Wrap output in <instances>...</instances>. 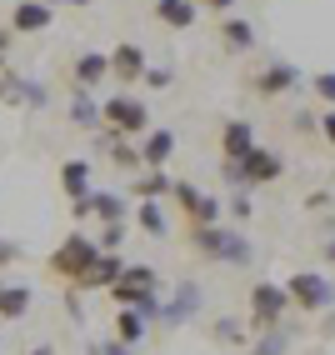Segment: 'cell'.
Masks as SVG:
<instances>
[{"mask_svg": "<svg viewBox=\"0 0 335 355\" xmlns=\"http://www.w3.org/2000/svg\"><path fill=\"white\" fill-rule=\"evenodd\" d=\"M190 241H196L200 255L221 260V266H250V241L241 230H225V225H190Z\"/></svg>", "mask_w": 335, "mask_h": 355, "instance_id": "cell-1", "label": "cell"}, {"mask_svg": "<svg viewBox=\"0 0 335 355\" xmlns=\"http://www.w3.org/2000/svg\"><path fill=\"white\" fill-rule=\"evenodd\" d=\"M95 260H101V245L90 241V235H65V241L51 250V260H45V270H51L55 280H70V286H76V280L95 266Z\"/></svg>", "mask_w": 335, "mask_h": 355, "instance_id": "cell-2", "label": "cell"}, {"mask_svg": "<svg viewBox=\"0 0 335 355\" xmlns=\"http://www.w3.org/2000/svg\"><path fill=\"white\" fill-rule=\"evenodd\" d=\"M285 295H291V311H300V315H320L335 305V286L320 270H295L285 280Z\"/></svg>", "mask_w": 335, "mask_h": 355, "instance_id": "cell-3", "label": "cell"}, {"mask_svg": "<svg viewBox=\"0 0 335 355\" xmlns=\"http://www.w3.org/2000/svg\"><path fill=\"white\" fill-rule=\"evenodd\" d=\"M280 175H285V160H280L270 146H255L246 160L225 165V180L246 185V191H260V185H270V180H280Z\"/></svg>", "mask_w": 335, "mask_h": 355, "instance_id": "cell-4", "label": "cell"}, {"mask_svg": "<svg viewBox=\"0 0 335 355\" xmlns=\"http://www.w3.org/2000/svg\"><path fill=\"white\" fill-rule=\"evenodd\" d=\"M285 311H291V295H285V286H275V280H255L250 286V325L266 336V330H280Z\"/></svg>", "mask_w": 335, "mask_h": 355, "instance_id": "cell-5", "label": "cell"}, {"mask_svg": "<svg viewBox=\"0 0 335 355\" xmlns=\"http://www.w3.org/2000/svg\"><path fill=\"white\" fill-rule=\"evenodd\" d=\"M101 125H110L115 135H146L151 130V110L135 96H110V101H101Z\"/></svg>", "mask_w": 335, "mask_h": 355, "instance_id": "cell-6", "label": "cell"}, {"mask_svg": "<svg viewBox=\"0 0 335 355\" xmlns=\"http://www.w3.org/2000/svg\"><path fill=\"white\" fill-rule=\"evenodd\" d=\"M171 196H175V205L190 216V225H221V196H205L200 185H190V180H175Z\"/></svg>", "mask_w": 335, "mask_h": 355, "instance_id": "cell-7", "label": "cell"}, {"mask_svg": "<svg viewBox=\"0 0 335 355\" xmlns=\"http://www.w3.org/2000/svg\"><path fill=\"white\" fill-rule=\"evenodd\" d=\"M76 216H95V220H105V225H126V196H115V191H90L85 200H76Z\"/></svg>", "mask_w": 335, "mask_h": 355, "instance_id": "cell-8", "label": "cell"}, {"mask_svg": "<svg viewBox=\"0 0 335 355\" xmlns=\"http://www.w3.org/2000/svg\"><path fill=\"white\" fill-rule=\"evenodd\" d=\"M255 146H260V140H255L250 121H225V125H221V155H225V165L246 160V155H250Z\"/></svg>", "mask_w": 335, "mask_h": 355, "instance_id": "cell-9", "label": "cell"}, {"mask_svg": "<svg viewBox=\"0 0 335 355\" xmlns=\"http://www.w3.org/2000/svg\"><path fill=\"white\" fill-rule=\"evenodd\" d=\"M121 270H126V260L115 255V250H101V260L76 280V291H110L115 280H121Z\"/></svg>", "mask_w": 335, "mask_h": 355, "instance_id": "cell-10", "label": "cell"}, {"mask_svg": "<svg viewBox=\"0 0 335 355\" xmlns=\"http://www.w3.org/2000/svg\"><path fill=\"white\" fill-rule=\"evenodd\" d=\"M175 155V130H146L140 135V165L146 171H165Z\"/></svg>", "mask_w": 335, "mask_h": 355, "instance_id": "cell-11", "label": "cell"}, {"mask_svg": "<svg viewBox=\"0 0 335 355\" xmlns=\"http://www.w3.org/2000/svg\"><path fill=\"white\" fill-rule=\"evenodd\" d=\"M105 60H110V76H115V80H126V85H135V80L151 70V65H146V51H140V45H115V51H110Z\"/></svg>", "mask_w": 335, "mask_h": 355, "instance_id": "cell-12", "label": "cell"}, {"mask_svg": "<svg viewBox=\"0 0 335 355\" xmlns=\"http://www.w3.org/2000/svg\"><path fill=\"white\" fill-rule=\"evenodd\" d=\"M295 85H300V70H295V65H285V60L266 65V70H260V76H255V90H260V96H266V101L285 96V90H295Z\"/></svg>", "mask_w": 335, "mask_h": 355, "instance_id": "cell-13", "label": "cell"}, {"mask_svg": "<svg viewBox=\"0 0 335 355\" xmlns=\"http://www.w3.org/2000/svg\"><path fill=\"white\" fill-rule=\"evenodd\" d=\"M10 26L20 35H35V31H51V0H20L10 10Z\"/></svg>", "mask_w": 335, "mask_h": 355, "instance_id": "cell-14", "label": "cell"}, {"mask_svg": "<svg viewBox=\"0 0 335 355\" xmlns=\"http://www.w3.org/2000/svg\"><path fill=\"white\" fill-rule=\"evenodd\" d=\"M60 191H65V200L76 205V200H85L95 185H90V160H65L60 165Z\"/></svg>", "mask_w": 335, "mask_h": 355, "instance_id": "cell-15", "label": "cell"}, {"mask_svg": "<svg viewBox=\"0 0 335 355\" xmlns=\"http://www.w3.org/2000/svg\"><path fill=\"white\" fill-rule=\"evenodd\" d=\"M110 76V60H105V51H85L80 60H76V90H95Z\"/></svg>", "mask_w": 335, "mask_h": 355, "instance_id": "cell-16", "label": "cell"}, {"mask_svg": "<svg viewBox=\"0 0 335 355\" xmlns=\"http://www.w3.org/2000/svg\"><path fill=\"white\" fill-rule=\"evenodd\" d=\"M196 305H200V286H196V280H185V286L175 291V300H171V305H160V315L171 320V325H180V320L196 315Z\"/></svg>", "mask_w": 335, "mask_h": 355, "instance_id": "cell-17", "label": "cell"}, {"mask_svg": "<svg viewBox=\"0 0 335 355\" xmlns=\"http://www.w3.org/2000/svg\"><path fill=\"white\" fill-rule=\"evenodd\" d=\"M196 10H200L196 0H155V15L171 31H190V26H196Z\"/></svg>", "mask_w": 335, "mask_h": 355, "instance_id": "cell-18", "label": "cell"}, {"mask_svg": "<svg viewBox=\"0 0 335 355\" xmlns=\"http://www.w3.org/2000/svg\"><path fill=\"white\" fill-rule=\"evenodd\" d=\"M135 225H140V235H171V220H165V210H160V200H135Z\"/></svg>", "mask_w": 335, "mask_h": 355, "instance_id": "cell-19", "label": "cell"}, {"mask_svg": "<svg viewBox=\"0 0 335 355\" xmlns=\"http://www.w3.org/2000/svg\"><path fill=\"white\" fill-rule=\"evenodd\" d=\"M31 300V286H0V320H26Z\"/></svg>", "mask_w": 335, "mask_h": 355, "instance_id": "cell-20", "label": "cell"}, {"mask_svg": "<svg viewBox=\"0 0 335 355\" xmlns=\"http://www.w3.org/2000/svg\"><path fill=\"white\" fill-rule=\"evenodd\" d=\"M70 121L80 130H101V101L90 96V90H76V101H70Z\"/></svg>", "mask_w": 335, "mask_h": 355, "instance_id": "cell-21", "label": "cell"}, {"mask_svg": "<svg viewBox=\"0 0 335 355\" xmlns=\"http://www.w3.org/2000/svg\"><path fill=\"white\" fill-rule=\"evenodd\" d=\"M171 175L165 171H146V175H135V185H130V196L135 200H160V196H171Z\"/></svg>", "mask_w": 335, "mask_h": 355, "instance_id": "cell-22", "label": "cell"}, {"mask_svg": "<svg viewBox=\"0 0 335 355\" xmlns=\"http://www.w3.org/2000/svg\"><path fill=\"white\" fill-rule=\"evenodd\" d=\"M221 40L230 45V51H250V45H255V26L241 20V15H230L225 26H221Z\"/></svg>", "mask_w": 335, "mask_h": 355, "instance_id": "cell-23", "label": "cell"}, {"mask_svg": "<svg viewBox=\"0 0 335 355\" xmlns=\"http://www.w3.org/2000/svg\"><path fill=\"white\" fill-rule=\"evenodd\" d=\"M115 340L140 350V340H146V320H140L135 311H121V315H115Z\"/></svg>", "mask_w": 335, "mask_h": 355, "instance_id": "cell-24", "label": "cell"}, {"mask_svg": "<svg viewBox=\"0 0 335 355\" xmlns=\"http://www.w3.org/2000/svg\"><path fill=\"white\" fill-rule=\"evenodd\" d=\"M105 146H110V160H115V165H126V171H140V150L130 146L126 135H115V130H110V135H105Z\"/></svg>", "mask_w": 335, "mask_h": 355, "instance_id": "cell-25", "label": "cell"}, {"mask_svg": "<svg viewBox=\"0 0 335 355\" xmlns=\"http://www.w3.org/2000/svg\"><path fill=\"white\" fill-rule=\"evenodd\" d=\"M121 280H126V286H140V291H155V280H160V275H155L151 266H126Z\"/></svg>", "mask_w": 335, "mask_h": 355, "instance_id": "cell-26", "label": "cell"}, {"mask_svg": "<svg viewBox=\"0 0 335 355\" xmlns=\"http://www.w3.org/2000/svg\"><path fill=\"white\" fill-rule=\"evenodd\" d=\"M250 355H285V330H266V336L255 340Z\"/></svg>", "mask_w": 335, "mask_h": 355, "instance_id": "cell-27", "label": "cell"}, {"mask_svg": "<svg viewBox=\"0 0 335 355\" xmlns=\"http://www.w3.org/2000/svg\"><path fill=\"white\" fill-rule=\"evenodd\" d=\"M15 101H26V105H45V85H40V80H20V85H15Z\"/></svg>", "mask_w": 335, "mask_h": 355, "instance_id": "cell-28", "label": "cell"}, {"mask_svg": "<svg viewBox=\"0 0 335 355\" xmlns=\"http://www.w3.org/2000/svg\"><path fill=\"white\" fill-rule=\"evenodd\" d=\"M310 85H316V96H320V101L335 110V70H320V76L310 80Z\"/></svg>", "mask_w": 335, "mask_h": 355, "instance_id": "cell-29", "label": "cell"}, {"mask_svg": "<svg viewBox=\"0 0 335 355\" xmlns=\"http://www.w3.org/2000/svg\"><path fill=\"white\" fill-rule=\"evenodd\" d=\"M140 80H146L151 90H171V80H175V70H171V65H155V70H146V76H140Z\"/></svg>", "mask_w": 335, "mask_h": 355, "instance_id": "cell-30", "label": "cell"}, {"mask_svg": "<svg viewBox=\"0 0 335 355\" xmlns=\"http://www.w3.org/2000/svg\"><path fill=\"white\" fill-rule=\"evenodd\" d=\"M126 235H130L126 225H105V230H101V241H95V245H101V250H121V245H126Z\"/></svg>", "mask_w": 335, "mask_h": 355, "instance_id": "cell-31", "label": "cell"}, {"mask_svg": "<svg viewBox=\"0 0 335 355\" xmlns=\"http://www.w3.org/2000/svg\"><path fill=\"white\" fill-rule=\"evenodd\" d=\"M15 260H20V245H15V241H6V235H0V270H6V266H15Z\"/></svg>", "mask_w": 335, "mask_h": 355, "instance_id": "cell-32", "label": "cell"}, {"mask_svg": "<svg viewBox=\"0 0 335 355\" xmlns=\"http://www.w3.org/2000/svg\"><path fill=\"white\" fill-rule=\"evenodd\" d=\"M250 210H255L250 196H230V216H235V220H250Z\"/></svg>", "mask_w": 335, "mask_h": 355, "instance_id": "cell-33", "label": "cell"}, {"mask_svg": "<svg viewBox=\"0 0 335 355\" xmlns=\"http://www.w3.org/2000/svg\"><path fill=\"white\" fill-rule=\"evenodd\" d=\"M215 336L221 340H241V320H215Z\"/></svg>", "mask_w": 335, "mask_h": 355, "instance_id": "cell-34", "label": "cell"}, {"mask_svg": "<svg viewBox=\"0 0 335 355\" xmlns=\"http://www.w3.org/2000/svg\"><path fill=\"white\" fill-rule=\"evenodd\" d=\"M90 355H140V350H130V345H121V340H105V345H95Z\"/></svg>", "mask_w": 335, "mask_h": 355, "instance_id": "cell-35", "label": "cell"}, {"mask_svg": "<svg viewBox=\"0 0 335 355\" xmlns=\"http://www.w3.org/2000/svg\"><path fill=\"white\" fill-rule=\"evenodd\" d=\"M320 130H325V140H330V150H335V110H320V121H316Z\"/></svg>", "mask_w": 335, "mask_h": 355, "instance_id": "cell-36", "label": "cell"}, {"mask_svg": "<svg viewBox=\"0 0 335 355\" xmlns=\"http://www.w3.org/2000/svg\"><path fill=\"white\" fill-rule=\"evenodd\" d=\"M295 130H300V135H310V130H316V115L300 110V115H295Z\"/></svg>", "mask_w": 335, "mask_h": 355, "instance_id": "cell-37", "label": "cell"}, {"mask_svg": "<svg viewBox=\"0 0 335 355\" xmlns=\"http://www.w3.org/2000/svg\"><path fill=\"white\" fill-rule=\"evenodd\" d=\"M305 205H310V210H325V205H330V191H316V196H310Z\"/></svg>", "mask_w": 335, "mask_h": 355, "instance_id": "cell-38", "label": "cell"}, {"mask_svg": "<svg viewBox=\"0 0 335 355\" xmlns=\"http://www.w3.org/2000/svg\"><path fill=\"white\" fill-rule=\"evenodd\" d=\"M196 6H205V10H230L235 0H196Z\"/></svg>", "mask_w": 335, "mask_h": 355, "instance_id": "cell-39", "label": "cell"}, {"mask_svg": "<svg viewBox=\"0 0 335 355\" xmlns=\"http://www.w3.org/2000/svg\"><path fill=\"white\" fill-rule=\"evenodd\" d=\"M6 51H10V35L0 31V70H6Z\"/></svg>", "mask_w": 335, "mask_h": 355, "instance_id": "cell-40", "label": "cell"}, {"mask_svg": "<svg viewBox=\"0 0 335 355\" xmlns=\"http://www.w3.org/2000/svg\"><path fill=\"white\" fill-rule=\"evenodd\" d=\"M26 355H55V350H51V345H35V350H26Z\"/></svg>", "mask_w": 335, "mask_h": 355, "instance_id": "cell-41", "label": "cell"}, {"mask_svg": "<svg viewBox=\"0 0 335 355\" xmlns=\"http://www.w3.org/2000/svg\"><path fill=\"white\" fill-rule=\"evenodd\" d=\"M325 260H330V266H335V241H325Z\"/></svg>", "mask_w": 335, "mask_h": 355, "instance_id": "cell-42", "label": "cell"}, {"mask_svg": "<svg viewBox=\"0 0 335 355\" xmlns=\"http://www.w3.org/2000/svg\"><path fill=\"white\" fill-rule=\"evenodd\" d=\"M60 6H90V0H60Z\"/></svg>", "mask_w": 335, "mask_h": 355, "instance_id": "cell-43", "label": "cell"}, {"mask_svg": "<svg viewBox=\"0 0 335 355\" xmlns=\"http://www.w3.org/2000/svg\"><path fill=\"white\" fill-rule=\"evenodd\" d=\"M0 286H6V280H0Z\"/></svg>", "mask_w": 335, "mask_h": 355, "instance_id": "cell-44", "label": "cell"}]
</instances>
